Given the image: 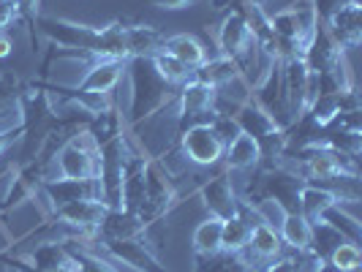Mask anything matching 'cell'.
Instances as JSON below:
<instances>
[{"instance_id":"cell-1","label":"cell","mask_w":362,"mask_h":272,"mask_svg":"<svg viewBox=\"0 0 362 272\" xmlns=\"http://www.w3.org/2000/svg\"><path fill=\"white\" fill-rule=\"evenodd\" d=\"M36 28L52 44L76 54H88L93 60H128L126 49V25L112 22L104 28L79 25L71 19L38 17Z\"/></svg>"},{"instance_id":"cell-2","label":"cell","mask_w":362,"mask_h":272,"mask_svg":"<svg viewBox=\"0 0 362 272\" xmlns=\"http://www.w3.org/2000/svg\"><path fill=\"white\" fill-rule=\"evenodd\" d=\"M126 71L131 79V107H128L126 126L136 128L142 120L161 112L177 95V90L169 82H163L150 57H128Z\"/></svg>"},{"instance_id":"cell-3","label":"cell","mask_w":362,"mask_h":272,"mask_svg":"<svg viewBox=\"0 0 362 272\" xmlns=\"http://www.w3.org/2000/svg\"><path fill=\"white\" fill-rule=\"evenodd\" d=\"M52 163L57 169V177L63 180H95L98 177V142L93 139L88 128H79L60 142Z\"/></svg>"},{"instance_id":"cell-4","label":"cell","mask_w":362,"mask_h":272,"mask_svg":"<svg viewBox=\"0 0 362 272\" xmlns=\"http://www.w3.org/2000/svg\"><path fill=\"white\" fill-rule=\"evenodd\" d=\"M177 204V191H175V182L169 177L166 166H163L158 158H147L145 161V201L139 207L136 218L142 220L145 226V235L161 223L166 213Z\"/></svg>"},{"instance_id":"cell-5","label":"cell","mask_w":362,"mask_h":272,"mask_svg":"<svg viewBox=\"0 0 362 272\" xmlns=\"http://www.w3.org/2000/svg\"><path fill=\"white\" fill-rule=\"evenodd\" d=\"M177 136H180L185 128L191 126H204V123H213L218 114L213 112L216 104V90L210 85H204L199 79H188L185 85L177 88Z\"/></svg>"},{"instance_id":"cell-6","label":"cell","mask_w":362,"mask_h":272,"mask_svg":"<svg viewBox=\"0 0 362 272\" xmlns=\"http://www.w3.org/2000/svg\"><path fill=\"white\" fill-rule=\"evenodd\" d=\"M36 194L44 199L47 213L52 215L54 210L71 204L79 199H101L98 180H63V177H47L38 182Z\"/></svg>"},{"instance_id":"cell-7","label":"cell","mask_w":362,"mask_h":272,"mask_svg":"<svg viewBox=\"0 0 362 272\" xmlns=\"http://www.w3.org/2000/svg\"><path fill=\"white\" fill-rule=\"evenodd\" d=\"M300 188L303 177L284 166H267L262 172V196L259 199H272L281 204L284 213H300Z\"/></svg>"},{"instance_id":"cell-8","label":"cell","mask_w":362,"mask_h":272,"mask_svg":"<svg viewBox=\"0 0 362 272\" xmlns=\"http://www.w3.org/2000/svg\"><path fill=\"white\" fill-rule=\"evenodd\" d=\"M177 139H180L185 161L197 163V166H216L223 158V142L218 139V134L210 123L185 128Z\"/></svg>"},{"instance_id":"cell-9","label":"cell","mask_w":362,"mask_h":272,"mask_svg":"<svg viewBox=\"0 0 362 272\" xmlns=\"http://www.w3.org/2000/svg\"><path fill=\"white\" fill-rule=\"evenodd\" d=\"M98 240V237H93ZM98 245L107 248V254H112L117 261H123L126 267L136 272H166V267H161L158 256L153 254L150 242L142 237H131V240H98Z\"/></svg>"},{"instance_id":"cell-10","label":"cell","mask_w":362,"mask_h":272,"mask_svg":"<svg viewBox=\"0 0 362 272\" xmlns=\"http://www.w3.org/2000/svg\"><path fill=\"white\" fill-rule=\"evenodd\" d=\"M329 38L341 47V49H357L362 41V3H344L341 8H335L329 17L322 22Z\"/></svg>"},{"instance_id":"cell-11","label":"cell","mask_w":362,"mask_h":272,"mask_svg":"<svg viewBox=\"0 0 362 272\" xmlns=\"http://www.w3.org/2000/svg\"><path fill=\"white\" fill-rule=\"evenodd\" d=\"M107 210L109 207L101 199H79L66 204V207H60V210H54L52 218L57 223H66L71 229H79V237L90 240L98 232V226H101V220L107 215Z\"/></svg>"},{"instance_id":"cell-12","label":"cell","mask_w":362,"mask_h":272,"mask_svg":"<svg viewBox=\"0 0 362 272\" xmlns=\"http://www.w3.org/2000/svg\"><path fill=\"white\" fill-rule=\"evenodd\" d=\"M202 204L207 210V215L218 218V220H229L237 215V194L235 185L226 175H216L213 180L202 182L199 188Z\"/></svg>"},{"instance_id":"cell-13","label":"cell","mask_w":362,"mask_h":272,"mask_svg":"<svg viewBox=\"0 0 362 272\" xmlns=\"http://www.w3.org/2000/svg\"><path fill=\"white\" fill-rule=\"evenodd\" d=\"M145 155L131 153L123 172V188H120V210L136 215L145 201Z\"/></svg>"},{"instance_id":"cell-14","label":"cell","mask_w":362,"mask_h":272,"mask_svg":"<svg viewBox=\"0 0 362 272\" xmlns=\"http://www.w3.org/2000/svg\"><path fill=\"white\" fill-rule=\"evenodd\" d=\"M123 73H126V60H93V66L76 88L90 93H109L117 88Z\"/></svg>"},{"instance_id":"cell-15","label":"cell","mask_w":362,"mask_h":272,"mask_svg":"<svg viewBox=\"0 0 362 272\" xmlns=\"http://www.w3.org/2000/svg\"><path fill=\"white\" fill-rule=\"evenodd\" d=\"M194 79H199L204 85H210L213 90H226V88H232L235 82L240 79H245L240 69H237V63L232 57H216V60H204L199 69L194 71Z\"/></svg>"},{"instance_id":"cell-16","label":"cell","mask_w":362,"mask_h":272,"mask_svg":"<svg viewBox=\"0 0 362 272\" xmlns=\"http://www.w3.org/2000/svg\"><path fill=\"white\" fill-rule=\"evenodd\" d=\"M142 235H145L142 220L136 215H131V213L117 210V207H109L104 220H101V226H98V232H95L98 240H131V237Z\"/></svg>"},{"instance_id":"cell-17","label":"cell","mask_w":362,"mask_h":272,"mask_svg":"<svg viewBox=\"0 0 362 272\" xmlns=\"http://www.w3.org/2000/svg\"><path fill=\"white\" fill-rule=\"evenodd\" d=\"M223 161L229 172H245V169H256L262 163V150L259 142H254L248 134H237L229 145L223 147Z\"/></svg>"},{"instance_id":"cell-18","label":"cell","mask_w":362,"mask_h":272,"mask_svg":"<svg viewBox=\"0 0 362 272\" xmlns=\"http://www.w3.org/2000/svg\"><path fill=\"white\" fill-rule=\"evenodd\" d=\"M161 52L172 54V57H177L180 63H185L191 71H197L202 63L207 60V52H204V47H202L199 41L194 36H188V33H177V36H169L161 41Z\"/></svg>"},{"instance_id":"cell-19","label":"cell","mask_w":362,"mask_h":272,"mask_svg":"<svg viewBox=\"0 0 362 272\" xmlns=\"http://www.w3.org/2000/svg\"><path fill=\"white\" fill-rule=\"evenodd\" d=\"M332 204H338L332 191H327L325 185H316V182H303V188H300V215L308 223H319L322 213L329 210Z\"/></svg>"},{"instance_id":"cell-20","label":"cell","mask_w":362,"mask_h":272,"mask_svg":"<svg viewBox=\"0 0 362 272\" xmlns=\"http://www.w3.org/2000/svg\"><path fill=\"white\" fill-rule=\"evenodd\" d=\"M281 251H284V242H281L278 229H272V226L259 220V223L251 226L248 245L240 254H251L254 259H275V256H281Z\"/></svg>"},{"instance_id":"cell-21","label":"cell","mask_w":362,"mask_h":272,"mask_svg":"<svg viewBox=\"0 0 362 272\" xmlns=\"http://www.w3.org/2000/svg\"><path fill=\"white\" fill-rule=\"evenodd\" d=\"M19 79L11 71L0 73V128L22 126L19 114Z\"/></svg>"},{"instance_id":"cell-22","label":"cell","mask_w":362,"mask_h":272,"mask_svg":"<svg viewBox=\"0 0 362 272\" xmlns=\"http://www.w3.org/2000/svg\"><path fill=\"white\" fill-rule=\"evenodd\" d=\"M163 36L150 25H126V49L128 57H153L161 52Z\"/></svg>"},{"instance_id":"cell-23","label":"cell","mask_w":362,"mask_h":272,"mask_svg":"<svg viewBox=\"0 0 362 272\" xmlns=\"http://www.w3.org/2000/svg\"><path fill=\"white\" fill-rule=\"evenodd\" d=\"M25 261L36 270H60V267H71V254L66 242H38L25 256Z\"/></svg>"},{"instance_id":"cell-24","label":"cell","mask_w":362,"mask_h":272,"mask_svg":"<svg viewBox=\"0 0 362 272\" xmlns=\"http://www.w3.org/2000/svg\"><path fill=\"white\" fill-rule=\"evenodd\" d=\"M278 235H281V242L289 245L291 251L297 254H308L310 248V223L300 213H286L281 226H278Z\"/></svg>"},{"instance_id":"cell-25","label":"cell","mask_w":362,"mask_h":272,"mask_svg":"<svg viewBox=\"0 0 362 272\" xmlns=\"http://www.w3.org/2000/svg\"><path fill=\"white\" fill-rule=\"evenodd\" d=\"M322 223H327L329 229H335L338 235L344 237V240H349V242H357L360 245L362 240V223L357 215H351L349 210H346V204H332L329 210H325L322 213V218H319Z\"/></svg>"},{"instance_id":"cell-26","label":"cell","mask_w":362,"mask_h":272,"mask_svg":"<svg viewBox=\"0 0 362 272\" xmlns=\"http://www.w3.org/2000/svg\"><path fill=\"white\" fill-rule=\"evenodd\" d=\"M221 229H223V220L207 215L199 226L194 229V237H191V245H194V254L199 259H207V256L221 254Z\"/></svg>"},{"instance_id":"cell-27","label":"cell","mask_w":362,"mask_h":272,"mask_svg":"<svg viewBox=\"0 0 362 272\" xmlns=\"http://www.w3.org/2000/svg\"><path fill=\"white\" fill-rule=\"evenodd\" d=\"M248 235H251V226L240 215L223 220V229H221V254L237 256L240 251H245Z\"/></svg>"},{"instance_id":"cell-28","label":"cell","mask_w":362,"mask_h":272,"mask_svg":"<svg viewBox=\"0 0 362 272\" xmlns=\"http://www.w3.org/2000/svg\"><path fill=\"white\" fill-rule=\"evenodd\" d=\"M153 66H156V71L161 73L163 82H169L172 88H180V85H185L188 79H194V71L185 66V63H180L177 57H172V54L166 52H156L153 57Z\"/></svg>"},{"instance_id":"cell-29","label":"cell","mask_w":362,"mask_h":272,"mask_svg":"<svg viewBox=\"0 0 362 272\" xmlns=\"http://www.w3.org/2000/svg\"><path fill=\"white\" fill-rule=\"evenodd\" d=\"M335 270L341 272H360L362 267V254H360V245L357 242H349V240H344L332 254H329V259H327Z\"/></svg>"},{"instance_id":"cell-30","label":"cell","mask_w":362,"mask_h":272,"mask_svg":"<svg viewBox=\"0 0 362 272\" xmlns=\"http://www.w3.org/2000/svg\"><path fill=\"white\" fill-rule=\"evenodd\" d=\"M300 270H303L300 256H275V259H270V264H267L264 272H300Z\"/></svg>"},{"instance_id":"cell-31","label":"cell","mask_w":362,"mask_h":272,"mask_svg":"<svg viewBox=\"0 0 362 272\" xmlns=\"http://www.w3.org/2000/svg\"><path fill=\"white\" fill-rule=\"evenodd\" d=\"M19 136H22V126H11V128H0V155L8 150V147L19 142Z\"/></svg>"},{"instance_id":"cell-32","label":"cell","mask_w":362,"mask_h":272,"mask_svg":"<svg viewBox=\"0 0 362 272\" xmlns=\"http://www.w3.org/2000/svg\"><path fill=\"white\" fill-rule=\"evenodd\" d=\"M14 19H17V14H14V0H0V33H3Z\"/></svg>"},{"instance_id":"cell-33","label":"cell","mask_w":362,"mask_h":272,"mask_svg":"<svg viewBox=\"0 0 362 272\" xmlns=\"http://www.w3.org/2000/svg\"><path fill=\"white\" fill-rule=\"evenodd\" d=\"M147 6H156V8H166V11H180L194 6V0H145Z\"/></svg>"},{"instance_id":"cell-34","label":"cell","mask_w":362,"mask_h":272,"mask_svg":"<svg viewBox=\"0 0 362 272\" xmlns=\"http://www.w3.org/2000/svg\"><path fill=\"white\" fill-rule=\"evenodd\" d=\"M11 49H14L11 38L6 36V33H0V60H3V57H8V54H11Z\"/></svg>"},{"instance_id":"cell-35","label":"cell","mask_w":362,"mask_h":272,"mask_svg":"<svg viewBox=\"0 0 362 272\" xmlns=\"http://www.w3.org/2000/svg\"><path fill=\"white\" fill-rule=\"evenodd\" d=\"M210 6H213V11H223L232 6V0H210Z\"/></svg>"},{"instance_id":"cell-36","label":"cell","mask_w":362,"mask_h":272,"mask_svg":"<svg viewBox=\"0 0 362 272\" xmlns=\"http://www.w3.org/2000/svg\"><path fill=\"white\" fill-rule=\"evenodd\" d=\"M316 272H341V270H335L329 261H316Z\"/></svg>"},{"instance_id":"cell-37","label":"cell","mask_w":362,"mask_h":272,"mask_svg":"<svg viewBox=\"0 0 362 272\" xmlns=\"http://www.w3.org/2000/svg\"><path fill=\"white\" fill-rule=\"evenodd\" d=\"M248 3H259V6H262L264 0H232V6H235V8H243V6H248Z\"/></svg>"},{"instance_id":"cell-38","label":"cell","mask_w":362,"mask_h":272,"mask_svg":"<svg viewBox=\"0 0 362 272\" xmlns=\"http://www.w3.org/2000/svg\"><path fill=\"white\" fill-rule=\"evenodd\" d=\"M0 272H6V270H0Z\"/></svg>"}]
</instances>
